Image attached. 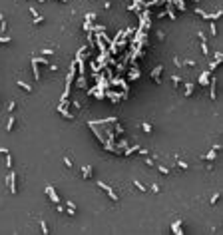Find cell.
Wrapping results in <instances>:
<instances>
[{
  "instance_id": "cell-1",
  "label": "cell",
  "mask_w": 223,
  "mask_h": 235,
  "mask_svg": "<svg viewBox=\"0 0 223 235\" xmlns=\"http://www.w3.org/2000/svg\"><path fill=\"white\" fill-rule=\"evenodd\" d=\"M6 181H8V191L12 193V195H16L18 193V176H16V171H10L8 177H6Z\"/></svg>"
},
{
  "instance_id": "cell-2",
  "label": "cell",
  "mask_w": 223,
  "mask_h": 235,
  "mask_svg": "<svg viewBox=\"0 0 223 235\" xmlns=\"http://www.w3.org/2000/svg\"><path fill=\"white\" fill-rule=\"evenodd\" d=\"M195 14H199L203 20H209V22H211V20H217V18L223 16V10H217L213 14H209V12H205V10H201V8H195Z\"/></svg>"
},
{
  "instance_id": "cell-3",
  "label": "cell",
  "mask_w": 223,
  "mask_h": 235,
  "mask_svg": "<svg viewBox=\"0 0 223 235\" xmlns=\"http://www.w3.org/2000/svg\"><path fill=\"white\" fill-rule=\"evenodd\" d=\"M98 187H102V189H104V191L108 193V197H110V199H112V201H120V195H118L116 191H114V189H112V187H110V185H106L104 183V181H98Z\"/></svg>"
},
{
  "instance_id": "cell-4",
  "label": "cell",
  "mask_w": 223,
  "mask_h": 235,
  "mask_svg": "<svg viewBox=\"0 0 223 235\" xmlns=\"http://www.w3.org/2000/svg\"><path fill=\"white\" fill-rule=\"evenodd\" d=\"M209 98L211 100H215L217 98V78H209Z\"/></svg>"
},
{
  "instance_id": "cell-5",
  "label": "cell",
  "mask_w": 223,
  "mask_h": 235,
  "mask_svg": "<svg viewBox=\"0 0 223 235\" xmlns=\"http://www.w3.org/2000/svg\"><path fill=\"white\" fill-rule=\"evenodd\" d=\"M161 72H163V64H157L153 70H151V80L156 82V84H159L161 80H159V76H161Z\"/></svg>"
},
{
  "instance_id": "cell-6",
  "label": "cell",
  "mask_w": 223,
  "mask_h": 235,
  "mask_svg": "<svg viewBox=\"0 0 223 235\" xmlns=\"http://www.w3.org/2000/svg\"><path fill=\"white\" fill-rule=\"evenodd\" d=\"M44 191H46V195H48V197H50L54 203H60V195L56 193V189H54L52 185H46V189H44Z\"/></svg>"
},
{
  "instance_id": "cell-7",
  "label": "cell",
  "mask_w": 223,
  "mask_h": 235,
  "mask_svg": "<svg viewBox=\"0 0 223 235\" xmlns=\"http://www.w3.org/2000/svg\"><path fill=\"white\" fill-rule=\"evenodd\" d=\"M209 78H211V72H209V70H205V72H201V74H199V86H207L209 84Z\"/></svg>"
},
{
  "instance_id": "cell-8",
  "label": "cell",
  "mask_w": 223,
  "mask_h": 235,
  "mask_svg": "<svg viewBox=\"0 0 223 235\" xmlns=\"http://www.w3.org/2000/svg\"><path fill=\"white\" fill-rule=\"evenodd\" d=\"M92 176H94V168H92V166H84L82 168V177L84 179H92Z\"/></svg>"
},
{
  "instance_id": "cell-9",
  "label": "cell",
  "mask_w": 223,
  "mask_h": 235,
  "mask_svg": "<svg viewBox=\"0 0 223 235\" xmlns=\"http://www.w3.org/2000/svg\"><path fill=\"white\" fill-rule=\"evenodd\" d=\"M58 112H60V116H62V118H66V120H70V122L76 118L74 114H70V112H68V108H62V106H58Z\"/></svg>"
},
{
  "instance_id": "cell-10",
  "label": "cell",
  "mask_w": 223,
  "mask_h": 235,
  "mask_svg": "<svg viewBox=\"0 0 223 235\" xmlns=\"http://www.w3.org/2000/svg\"><path fill=\"white\" fill-rule=\"evenodd\" d=\"M181 219H177V221H175L174 225H171V229H174V233H177V235H183V229H181Z\"/></svg>"
},
{
  "instance_id": "cell-11",
  "label": "cell",
  "mask_w": 223,
  "mask_h": 235,
  "mask_svg": "<svg viewBox=\"0 0 223 235\" xmlns=\"http://www.w3.org/2000/svg\"><path fill=\"white\" fill-rule=\"evenodd\" d=\"M30 66H32V72H34V80H40V68H38V64L30 60Z\"/></svg>"
},
{
  "instance_id": "cell-12",
  "label": "cell",
  "mask_w": 223,
  "mask_h": 235,
  "mask_svg": "<svg viewBox=\"0 0 223 235\" xmlns=\"http://www.w3.org/2000/svg\"><path fill=\"white\" fill-rule=\"evenodd\" d=\"M76 84H78V88H80V90H88V82H86V76H80Z\"/></svg>"
},
{
  "instance_id": "cell-13",
  "label": "cell",
  "mask_w": 223,
  "mask_h": 235,
  "mask_svg": "<svg viewBox=\"0 0 223 235\" xmlns=\"http://www.w3.org/2000/svg\"><path fill=\"white\" fill-rule=\"evenodd\" d=\"M16 86H18V88H22V90H26V92H32V86L26 84V82H22V80H16Z\"/></svg>"
},
{
  "instance_id": "cell-14",
  "label": "cell",
  "mask_w": 223,
  "mask_h": 235,
  "mask_svg": "<svg viewBox=\"0 0 223 235\" xmlns=\"http://www.w3.org/2000/svg\"><path fill=\"white\" fill-rule=\"evenodd\" d=\"M193 90H195V84H193V82H187V84H185V96H193Z\"/></svg>"
},
{
  "instance_id": "cell-15",
  "label": "cell",
  "mask_w": 223,
  "mask_h": 235,
  "mask_svg": "<svg viewBox=\"0 0 223 235\" xmlns=\"http://www.w3.org/2000/svg\"><path fill=\"white\" fill-rule=\"evenodd\" d=\"M66 207H68V213H70V215H76V203L74 201H66Z\"/></svg>"
},
{
  "instance_id": "cell-16",
  "label": "cell",
  "mask_w": 223,
  "mask_h": 235,
  "mask_svg": "<svg viewBox=\"0 0 223 235\" xmlns=\"http://www.w3.org/2000/svg\"><path fill=\"white\" fill-rule=\"evenodd\" d=\"M215 158H217V151L215 150H211L209 151V153H207V155H203V158H201V160H207V161H213Z\"/></svg>"
},
{
  "instance_id": "cell-17",
  "label": "cell",
  "mask_w": 223,
  "mask_h": 235,
  "mask_svg": "<svg viewBox=\"0 0 223 235\" xmlns=\"http://www.w3.org/2000/svg\"><path fill=\"white\" fill-rule=\"evenodd\" d=\"M174 4H175V6H177V10H179V12H185V8H187L183 0H174Z\"/></svg>"
},
{
  "instance_id": "cell-18",
  "label": "cell",
  "mask_w": 223,
  "mask_h": 235,
  "mask_svg": "<svg viewBox=\"0 0 223 235\" xmlns=\"http://www.w3.org/2000/svg\"><path fill=\"white\" fill-rule=\"evenodd\" d=\"M14 124H16V120H14V116H10L8 124H6V132H12V130H14Z\"/></svg>"
},
{
  "instance_id": "cell-19",
  "label": "cell",
  "mask_w": 223,
  "mask_h": 235,
  "mask_svg": "<svg viewBox=\"0 0 223 235\" xmlns=\"http://www.w3.org/2000/svg\"><path fill=\"white\" fill-rule=\"evenodd\" d=\"M175 163H177V168H179V169H187V168H189V166H187L183 160H179V158H175Z\"/></svg>"
},
{
  "instance_id": "cell-20",
  "label": "cell",
  "mask_w": 223,
  "mask_h": 235,
  "mask_svg": "<svg viewBox=\"0 0 223 235\" xmlns=\"http://www.w3.org/2000/svg\"><path fill=\"white\" fill-rule=\"evenodd\" d=\"M141 130H143V132H146V134H151V130H153V128L149 126L148 122H143V124H141Z\"/></svg>"
},
{
  "instance_id": "cell-21",
  "label": "cell",
  "mask_w": 223,
  "mask_h": 235,
  "mask_svg": "<svg viewBox=\"0 0 223 235\" xmlns=\"http://www.w3.org/2000/svg\"><path fill=\"white\" fill-rule=\"evenodd\" d=\"M201 54H203V56L209 54V46H207V42H201Z\"/></svg>"
},
{
  "instance_id": "cell-22",
  "label": "cell",
  "mask_w": 223,
  "mask_h": 235,
  "mask_svg": "<svg viewBox=\"0 0 223 235\" xmlns=\"http://www.w3.org/2000/svg\"><path fill=\"white\" fill-rule=\"evenodd\" d=\"M8 42H10L8 34H0V44H8Z\"/></svg>"
},
{
  "instance_id": "cell-23",
  "label": "cell",
  "mask_w": 223,
  "mask_h": 235,
  "mask_svg": "<svg viewBox=\"0 0 223 235\" xmlns=\"http://www.w3.org/2000/svg\"><path fill=\"white\" fill-rule=\"evenodd\" d=\"M171 80H174V88H179V86H181V78H179V76H174Z\"/></svg>"
},
{
  "instance_id": "cell-24",
  "label": "cell",
  "mask_w": 223,
  "mask_h": 235,
  "mask_svg": "<svg viewBox=\"0 0 223 235\" xmlns=\"http://www.w3.org/2000/svg\"><path fill=\"white\" fill-rule=\"evenodd\" d=\"M157 169H159L163 176H169V173H171V171H169V168H165V166H157Z\"/></svg>"
},
{
  "instance_id": "cell-25",
  "label": "cell",
  "mask_w": 223,
  "mask_h": 235,
  "mask_svg": "<svg viewBox=\"0 0 223 235\" xmlns=\"http://www.w3.org/2000/svg\"><path fill=\"white\" fill-rule=\"evenodd\" d=\"M133 185H136V187H138V189H140V191H141V193L146 191V185L141 183V181H138V179H136V181H133Z\"/></svg>"
},
{
  "instance_id": "cell-26",
  "label": "cell",
  "mask_w": 223,
  "mask_h": 235,
  "mask_svg": "<svg viewBox=\"0 0 223 235\" xmlns=\"http://www.w3.org/2000/svg\"><path fill=\"white\" fill-rule=\"evenodd\" d=\"M209 34H211V36H215V34H217V26L213 24V20H211V24H209Z\"/></svg>"
},
{
  "instance_id": "cell-27",
  "label": "cell",
  "mask_w": 223,
  "mask_h": 235,
  "mask_svg": "<svg viewBox=\"0 0 223 235\" xmlns=\"http://www.w3.org/2000/svg\"><path fill=\"white\" fill-rule=\"evenodd\" d=\"M86 22H96V14H94V12L86 14Z\"/></svg>"
},
{
  "instance_id": "cell-28",
  "label": "cell",
  "mask_w": 223,
  "mask_h": 235,
  "mask_svg": "<svg viewBox=\"0 0 223 235\" xmlns=\"http://www.w3.org/2000/svg\"><path fill=\"white\" fill-rule=\"evenodd\" d=\"M217 66H219V62H215V60H213V62H209V68H207V70H209V72H213Z\"/></svg>"
},
{
  "instance_id": "cell-29",
  "label": "cell",
  "mask_w": 223,
  "mask_h": 235,
  "mask_svg": "<svg viewBox=\"0 0 223 235\" xmlns=\"http://www.w3.org/2000/svg\"><path fill=\"white\" fill-rule=\"evenodd\" d=\"M116 68H118V74H122V72H124V68H125V62H120V64H116Z\"/></svg>"
},
{
  "instance_id": "cell-30",
  "label": "cell",
  "mask_w": 223,
  "mask_h": 235,
  "mask_svg": "<svg viewBox=\"0 0 223 235\" xmlns=\"http://www.w3.org/2000/svg\"><path fill=\"white\" fill-rule=\"evenodd\" d=\"M143 158H146V160H143V161H146V166H156V161L151 160L149 155H143Z\"/></svg>"
},
{
  "instance_id": "cell-31",
  "label": "cell",
  "mask_w": 223,
  "mask_h": 235,
  "mask_svg": "<svg viewBox=\"0 0 223 235\" xmlns=\"http://www.w3.org/2000/svg\"><path fill=\"white\" fill-rule=\"evenodd\" d=\"M6 168H12V155H10V151L6 153Z\"/></svg>"
},
{
  "instance_id": "cell-32",
  "label": "cell",
  "mask_w": 223,
  "mask_h": 235,
  "mask_svg": "<svg viewBox=\"0 0 223 235\" xmlns=\"http://www.w3.org/2000/svg\"><path fill=\"white\" fill-rule=\"evenodd\" d=\"M8 30V24H6V20H2L0 22V32H6Z\"/></svg>"
},
{
  "instance_id": "cell-33",
  "label": "cell",
  "mask_w": 223,
  "mask_h": 235,
  "mask_svg": "<svg viewBox=\"0 0 223 235\" xmlns=\"http://www.w3.org/2000/svg\"><path fill=\"white\" fill-rule=\"evenodd\" d=\"M219 197H221V193H215L213 197H211V205H215V203L219 201Z\"/></svg>"
},
{
  "instance_id": "cell-34",
  "label": "cell",
  "mask_w": 223,
  "mask_h": 235,
  "mask_svg": "<svg viewBox=\"0 0 223 235\" xmlns=\"http://www.w3.org/2000/svg\"><path fill=\"white\" fill-rule=\"evenodd\" d=\"M223 60V54H221V50H217L215 52V62H221Z\"/></svg>"
},
{
  "instance_id": "cell-35",
  "label": "cell",
  "mask_w": 223,
  "mask_h": 235,
  "mask_svg": "<svg viewBox=\"0 0 223 235\" xmlns=\"http://www.w3.org/2000/svg\"><path fill=\"white\" fill-rule=\"evenodd\" d=\"M42 54H44V56H52V54H54V50H52V48H44V50H42Z\"/></svg>"
},
{
  "instance_id": "cell-36",
  "label": "cell",
  "mask_w": 223,
  "mask_h": 235,
  "mask_svg": "<svg viewBox=\"0 0 223 235\" xmlns=\"http://www.w3.org/2000/svg\"><path fill=\"white\" fill-rule=\"evenodd\" d=\"M42 223V233H50V229H48V225H46V221H40Z\"/></svg>"
},
{
  "instance_id": "cell-37",
  "label": "cell",
  "mask_w": 223,
  "mask_h": 235,
  "mask_svg": "<svg viewBox=\"0 0 223 235\" xmlns=\"http://www.w3.org/2000/svg\"><path fill=\"white\" fill-rule=\"evenodd\" d=\"M84 30H86V32H92V22H84Z\"/></svg>"
},
{
  "instance_id": "cell-38",
  "label": "cell",
  "mask_w": 223,
  "mask_h": 235,
  "mask_svg": "<svg viewBox=\"0 0 223 235\" xmlns=\"http://www.w3.org/2000/svg\"><path fill=\"white\" fill-rule=\"evenodd\" d=\"M64 166H66V168H72L74 163H72V160H70V158H64Z\"/></svg>"
},
{
  "instance_id": "cell-39",
  "label": "cell",
  "mask_w": 223,
  "mask_h": 235,
  "mask_svg": "<svg viewBox=\"0 0 223 235\" xmlns=\"http://www.w3.org/2000/svg\"><path fill=\"white\" fill-rule=\"evenodd\" d=\"M44 22V16H36L34 18V24H42Z\"/></svg>"
},
{
  "instance_id": "cell-40",
  "label": "cell",
  "mask_w": 223,
  "mask_h": 235,
  "mask_svg": "<svg viewBox=\"0 0 223 235\" xmlns=\"http://www.w3.org/2000/svg\"><path fill=\"white\" fill-rule=\"evenodd\" d=\"M174 62H175V66H177V68L185 66V64H183V62H181V60H179V58H174Z\"/></svg>"
},
{
  "instance_id": "cell-41",
  "label": "cell",
  "mask_w": 223,
  "mask_h": 235,
  "mask_svg": "<svg viewBox=\"0 0 223 235\" xmlns=\"http://www.w3.org/2000/svg\"><path fill=\"white\" fill-rule=\"evenodd\" d=\"M157 40H161V42H163V40H165V34L161 32V30H159V32H157Z\"/></svg>"
},
{
  "instance_id": "cell-42",
  "label": "cell",
  "mask_w": 223,
  "mask_h": 235,
  "mask_svg": "<svg viewBox=\"0 0 223 235\" xmlns=\"http://www.w3.org/2000/svg\"><path fill=\"white\" fill-rule=\"evenodd\" d=\"M14 110H16V104H14V102H10V104H8V112H14Z\"/></svg>"
},
{
  "instance_id": "cell-43",
  "label": "cell",
  "mask_w": 223,
  "mask_h": 235,
  "mask_svg": "<svg viewBox=\"0 0 223 235\" xmlns=\"http://www.w3.org/2000/svg\"><path fill=\"white\" fill-rule=\"evenodd\" d=\"M66 209V207H64V205H62V203H56V211H60V213H62V211Z\"/></svg>"
},
{
  "instance_id": "cell-44",
  "label": "cell",
  "mask_w": 223,
  "mask_h": 235,
  "mask_svg": "<svg viewBox=\"0 0 223 235\" xmlns=\"http://www.w3.org/2000/svg\"><path fill=\"white\" fill-rule=\"evenodd\" d=\"M151 191H153V193H159V185L153 183V185H151Z\"/></svg>"
},
{
  "instance_id": "cell-45",
  "label": "cell",
  "mask_w": 223,
  "mask_h": 235,
  "mask_svg": "<svg viewBox=\"0 0 223 235\" xmlns=\"http://www.w3.org/2000/svg\"><path fill=\"white\" fill-rule=\"evenodd\" d=\"M197 36H199V40H201V42H205V34H203V32H197Z\"/></svg>"
},
{
  "instance_id": "cell-46",
  "label": "cell",
  "mask_w": 223,
  "mask_h": 235,
  "mask_svg": "<svg viewBox=\"0 0 223 235\" xmlns=\"http://www.w3.org/2000/svg\"><path fill=\"white\" fill-rule=\"evenodd\" d=\"M0 153H4V155H6V153H8V148H0Z\"/></svg>"
},
{
  "instance_id": "cell-47",
  "label": "cell",
  "mask_w": 223,
  "mask_h": 235,
  "mask_svg": "<svg viewBox=\"0 0 223 235\" xmlns=\"http://www.w3.org/2000/svg\"><path fill=\"white\" fill-rule=\"evenodd\" d=\"M2 20H4V14H0V22H2Z\"/></svg>"
},
{
  "instance_id": "cell-48",
  "label": "cell",
  "mask_w": 223,
  "mask_h": 235,
  "mask_svg": "<svg viewBox=\"0 0 223 235\" xmlns=\"http://www.w3.org/2000/svg\"><path fill=\"white\" fill-rule=\"evenodd\" d=\"M38 2H40V4H44V2H46V0H38Z\"/></svg>"
},
{
  "instance_id": "cell-49",
  "label": "cell",
  "mask_w": 223,
  "mask_h": 235,
  "mask_svg": "<svg viewBox=\"0 0 223 235\" xmlns=\"http://www.w3.org/2000/svg\"><path fill=\"white\" fill-rule=\"evenodd\" d=\"M191 2H195V4H197V2H199V0H191Z\"/></svg>"
}]
</instances>
